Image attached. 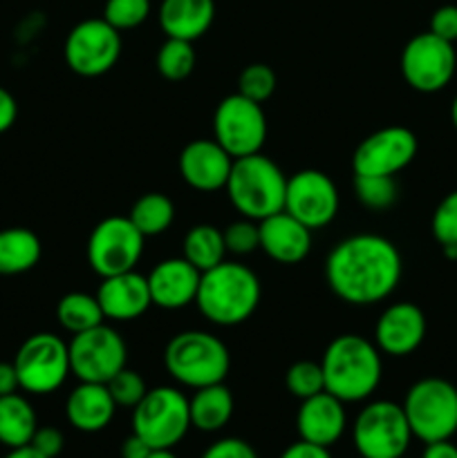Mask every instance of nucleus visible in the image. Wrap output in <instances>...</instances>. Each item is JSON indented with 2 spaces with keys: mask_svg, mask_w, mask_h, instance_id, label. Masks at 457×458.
I'll use <instances>...</instances> for the list:
<instances>
[{
  "mask_svg": "<svg viewBox=\"0 0 457 458\" xmlns=\"http://www.w3.org/2000/svg\"><path fill=\"white\" fill-rule=\"evenodd\" d=\"M4 458H47V456L36 452L31 445H22V447H13V450H9Z\"/></svg>",
  "mask_w": 457,
  "mask_h": 458,
  "instance_id": "47",
  "label": "nucleus"
},
{
  "mask_svg": "<svg viewBox=\"0 0 457 458\" xmlns=\"http://www.w3.org/2000/svg\"><path fill=\"white\" fill-rule=\"evenodd\" d=\"M200 458H258V452L242 438L228 437L211 443Z\"/></svg>",
  "mask_w": 457,
  "mask_h": 458,
  "instance_id": "39",
  "label": "nucleus"
},
{
  "mask_svg": "<svg viewBox=\"0 0 457 458\" xmlns=\"http://www.w3.org/2000/svg\"><path fill=\"white\" fill-rule=\"evenodd\" d=\"M321 367L325 392L345 405L367 401L379 389L384 376L379 347L358 334L336 335L323 353Z\"/></svg>",
  "mask_w": 457,
  "mask_h": 458,
  "instance_id": "2",
  "label": "nucleus"
},
{
  "mask_svg": "<svg viewBox=\"0 0 457 458\" xmlns=\"http://www.w3.org/2000/svg\"><path fill=\"white\" fill-rule=\"evenodd\" d=\"M401 76L412 89L435 94L446 88L455 76L457 54L453 43L439 38L433 31L412 36L401 52Z\"/></svg>",
  "mask_w": 457,
  "mask_h": 458,
  "instance_id": "14",
  "label": "nucleus"
},
{
  "mask_svg": "<svg viewBox=\"0 0 457 458\" xmlns=\"http://www.w3.org/2000/svg\"><path fill=\"white\" fill-rule=\"evenodd\" d=\"M148 458H179V456H175L170 450H152Z\"/></svg>",
  "mask_w": 457,
  "mask_h": 458,
  "instance_id": "48",
  "label": "nucleus"
},
{
  "mask_svg": "<svg viewBox=\"0 0 457 458\" xmlns=\"http://www.w3.org/2000/svg\"><path fill=\"white\" fill-rule=\"evenodd\" d=\"M121 458H148L151 456L152 447L143 441L137 434H130L124 443H121Z\"/></svg>",
  "mask_w": 457,
  "mask_h": 458,
  "instance_id": "44",
  "label": "nucleus"
},
{
  "mask_svg": "<svg viewBox=\"0 0 457 458\" xmlns=\"http://www.w3.org/2000/svg\"><path fill=\"white\" fill-rule=\"evenodd\" d=\"M233 157L215 139H195L179 155V174L200 192L222 191L228 182Z\"/></svg>",
  "mask_w": 457,
  "mask_h": 458,
  "instance_id": "18",
  "label": "nucleus"
},
{
  "mask_svg": "<svg viewBox=\"0 0 457 458\" xmlns=\"http://www.w3.org/2000/svg\"><path fill=\"white\" fill-rule=\"evenodd\" d=\"M224 191L240 217L263 222L285 208L287 177L276 161L255 152L233 159Z\"/></svg>",
  "mask_w": 457,
  "mask_h": 458,
  "instance_id": "4",
  "label": "nucleus"
},
{
  "mask_svg": "<svg viewBox=\"0 0 457 458\" xmlns=\"http://www.w3.org/2000/svg\"><path fill=\"white\" fill-rule=\"evenodd\" d=\"M116 411L115 398L106 385L79 383L65 401V416L74 429L83 434H97L112 423Z\"/></svg>",
  "mask_w": 457,
  "mask_h": 458,
  "instance_id": "23",
  "label": "nucleus"
},
{
  "mask_svg": "<svg viewBox=\"0 0 457 458\" xmlns=\"http://www.w3.org/2000/svg\"><path fill=\"white\" fill-rule=\"evenodd\" d=\"M18 389H21V383H18V374L13 362H0V396L16 394Z\"/></svg>",
  "mask_w": 457,
  "mask_h": 458,
  "instance_id": "45",
  "label": "nucleus"
},
{
  "mask_svg": "<svg viewBox=\"0 0 457 458\" xmlns=\"http://www.w3.org/2000/svg\"><path fill=\"white\" fill-rule=\"evenodd\" d=\"M215 141L233 157L255 155L267 141V114L263 103H255L242 94H228L218 103L213 114Z\"/></svg>",
  "mask_w": 457,
  "mask_h": 458,
  "instance_id": "13",
  "label": "nucleus"
},
{
  "mask_svg": "<svg viewBox=\"0 0 457 458\" xmlns=\"http://www.w3.org/2000/svg\"><path fill=\"white\" fill-rule=\"evenodd\" d=\"M164 367L175 383L200 389L224 383L231 369V353L218 335L188 329L168 340L164 349Z\"/></svg>",
  "mask_w": 457,
  "mask_h": 458,
  "instance_id": "5",
  "label": "nucleus"
},
{
  "mask_svg": "<svg viewBox=\"0 0 457 458\" xmlns=\"http://www.w3.org/2000/svg\"><path fill=\"white\" fill-rule=\"evenodd\" d=\"M433 235L442 246L457 244V191L448 192L433 213Z\"/></svg>",
  "mask_w": 457,
  "mask_h": 458,
  "instance_id": "38",
  "label": "nucleus"
},
{
  "mask_svg": "<svg viewBox=\"0 0 457 458\" xmlns=\"http://www.w3.org/2000/svg\"><path fill=\"white\" fill-rule=\"evenodd\" d=\"M128 219L143 237H157L173 226L175 204L164 192H146L134 201Z\"/></svg>",
  "mask_w": 457,
  "mask_h": 458,
  "instance_id": "29",
  "label": "nucleus"
},
{
  "mask_svg": "<svg viewBox=\"0 0 457 458\" xmlns=\"http://www.w3.org/2000/svg\"><path fill=\"white\" fill-rule=\"evenodd\" d=\"M148 16H151V0H106L103 7V18L119 31L143 25Z\"/></svg>",
  "mask_w": 457,
  "mask_h": 458,
  "instance_id": "35",
  "label": "nucleus"
},
{
  "mask_svg": "<svg viewBox=\"0 0 457 458\" xmlns=\"http://www.w3.org/2000/svg\"><path fill=\"white\" fill-rule=\"evenodd\" d=\"M276 72L267 63H251L237 76V94L255 103H264L276 92Z\"/></svg>",
  "mask_w": 457,
  "mask_h": 458,
  "instance_id": "34",
  "label": "nucleus"
},
{
  "mask_svg": "<svg viewBox=\"0 0 457 458\" xmlns=\"http://www.w3.org/2000/svg\"><path fill=\"white\" fill-rule=\"evenodd\" d=\"M182 250V258L188 259L197 271H211L227 259L222 228L213 226V224H197V226L188 228V233L184 235Z\"/></svg>",
  "mask_w": 457,
  "mask_h": 458,
  "instance_id": "28",
  "label": "nucleus"
},
{
  "mask_svg": "<svg viewBox=\"0 0 457 458\" xmlns=\"http://www.w3.org/2000/svg\"><path fill=\"white\" fill-rule=\"evenodd\" d=\"M56 320L67 334H81L92 327L106 322L97 295L83 293V291H72L65 293L56 304Z\"/></svg>",
  "mask_w": 457,
  "mask_h": 458,
  "instance_id": "30",
  "label": "nucleus"
},
{
  "mask_svg": "<svg viewBox=\"0 0 457 458\" xmlns=\"http://www.w3.org/2000/svg\"><path fill=\"white\" fill-rule=\"evenodd\" d=\"M146 277L152 304L166 311H177L195 302L202 273L188 259L168 258L161 259Z\"/></svg>",
  "mask_w": 457,
  "mask_h": 458,
  "instance_id": "19",
  "label": "nucleus"
},
{
  "mask_svg": "<svg viewBox=\"0 0 457 458\" xmlns=\"http://www.w3.org/2000/svg\"><path fill=\"white\" fill-rule=\"evenodd\" d=\"M191 429V410L182 389H148L133 410V434L142 437L152 450H173L186 438Z\"/></svg>",
  "mask_w": 457,
  "mask_h": 458,
  "instance_id": "7",
  "label": "nucleus"
},
{
  "mask_svg": "<svg viewBox=\"0 0 457 458\" xmlns=\"http://www.w3.org/2000/svg\"><path fill=\"white\" fill-rule=\"evenodd\" d=\"M401 458H406V456H401Z\"/></svg>",
  "mask_w": 457,
  "mask_h": 458,
  "instance_id": "51",
  "label": "nucleus"
},
{
  "mask_svg": "<svg viewBox=\"0 0 457 458\" xmlns=\"http://www.w3.org/2000/svg\"><path fill=\"white\" fill-rule=\"evenodd\" d=\"M18 383L25 394L31 396H47L65 385L70 371V352L67 343L56 334L30 335L25 343L18 347L13 356Z\"/></svg>",
  "mask_w": 457,
  "mask_h": 458,
  "instance_id": "8",
  "label": "nucleus"
},
{
  "mask_svg": "<svg viewBox=\"0 0 457 458\" xmlns=\"http://www.w3.org/2000/svg\"><path fill=\"white\" fill-rule=\"evenodd\" d=\"M188 410H191V428L213 434L227 428L236 410V401L227 385L215 383L195 389V394L188 398Z\"/></svg>",
  "mask_w": 457,
  "mask_h": 458,
  "instance_id": "25",
  "label": "nucleus"
},
{
  "mask_svg": "<svg viewBox=\"0 0 457 458\" xmlns=\"http://www.w3.org/2000/svg\"><path fill=\"white\" fill-rule=\"evenodd\" d=\"M354 192L361 206L375 213L392 208L399 195L394 177H363V174H354Z\"/></svg>",
  "mask_w": 457,
  "mask_h": 458,
  "instance_id": "32",
  "label": "nucleus"
},
{
  "mask_svg": "<svg viewBox=\"0 0 457 458\" xmlns=\"http://www.w3.org/2000/svg\"><path fill=\"white\" fill-rule=\"evenodd\" d=\"M439 38L455 43L457 40V4H442L430 16V30Z\"/></svg>",
  "mask_w": 457,
  "mask_h": 458,
  "instance_id": "40",
  "label": "nucleus"
},
{
  "mask_svg": "<svg viewBox=\"0 0 457 458\" xmlns=\"http://www.w3.org/2000/svg\"><path fill=\"white\" fill-rule=\"evenodd\" d=\"M97 300L106 320L133 322L142 318L152 307L148 277L137 271L119 273V276L101 277Z\"/></svg>",
  "mask_w": 457,
  "mask_h": 458,
  "instance_id": "21",
  "label": "nucleus"
},
{
  "mask_svg": "<svg viewBox=\"0 0 457 458\" xmlns=\"http://www.w3.org/2000/svg\"><path fill=\"white\" fill-rule=\"evenodd\" d=\"M70 371L79 383L106 385L115 374L128 365V347L115 327L101 325L72 335L67 343Z\"/></svg>",
  "mask_w": 457,
  "mask_h": 458,
  "instance_id": "10",
  "label": "nucleus"
},
{
  "mask_svg": "<svg viewBox=\"0 0 457 458\" xmlns=\"http://www.w3.org/2000/svg\"><path fill=\"white\" fill-rule=\"evenodd\" d=\"M195 49L191 40L166 38L157 49L155 67L166 81H184L195 70Z\"/></svg>",
  "mask_w": 457,
  "mask_h": 458,
  "instance_id": "31",
  "label": "nucleus"
},
{
  "mask_svg": "<svg viewBox=\"0 0 457 458\" xmlns=\"http://www.w3.org/2000/svg\"><path fill=\"white\" fill-rule=\"evenodd\" d=\"M224 246L231 255H251L260 249V228L254 219L240 217L222 231Z\"/></svg>",
  "mask_w": 457,
  "mask_h": 458,
  "instance_id": "37",
  "label": "nucleus"
},
{
  "mask_svg": "<svg viewBox=\"0 0 457 458\" xmlns=\"http://www.w3.org/2000/svg\"><path fill=\"white\" fill-rule=\"evenodd\" d=\"M36 429H39V419L31 403L22 394L0 396V445L9 450L30 445Z\"/></svg>",
  "mask_w": 457,
  "mask_h": 458,
  "instance_id": "27",
  "label": "nucleus"
},
{
  "mask_svg": "<svg viewBox=\"0 0 457 458\" xmlns=\"http://www.w3.org/2000/svg\"><path fill=\"white\" fill-rule=\"evenodd\" d=\"M419 141L403 125H388L367 134L352 155L354 174L363 177H394L415 161Z\"/></svg>",
  "mask_w": 457,
  "mask_h": 458,
  "instance_id": "16",
  "label": "nucleus"
},
{
  "mask_svg": "<svg viewBox=\"0 0 457 458\" xmlns=\"http://www.w3.org/2000/svg\"><path fill=\"white\" fill-rule=\"evenodd\" d=\"M451 121H453V125H455V130H457V97L453 98V106H451Z\"/></svg>",
  "mask_w": 457,
  "mask_h": 458,
  "instance_id": "50",
  "label": "nucleus"
},
{
  "mask_svg": "<svg viewBox=\"0 0 457 458\" xmlns=\"http://www.w3.org/2000/svg\"><path fill=\"white\" fill-rule=\"evenodd\" d=\"M421 458H457V445L451 441L426 443V450Z\"/></svg>",
  "mask_w": 457,
  "mask_h": 458,
  "instance_id": "46",
  "label": "nucleus"
},
{
  "mask_svg": "<svg viewBox=\"0 0 457 458\" xmlns=\"http://www.w3.org/2000/svg\"><path fill=\"white\" fill-rule=\"evenodd\" d=\"M287 392L298 401L312 398L316 394L325 392V378H323L321 362L314 360H298L287 369L285 374Z\"/></svg>",
  "mask_w": 457,
  "mask_h": 458,
  "instance_id": "33",
  "label": "nucleus"
},
{
  "mask_svg": "<svg viewBox=\"0 0 457 458\" xmlns=\"http://www.w3.org/2000/svg\"><path fill=\"white\" fill-rule=\"evenodd\" d=\"M352 441L363 458L406 456L412 432L403 407L392 401H370L354 419Z\"/></svg>",
  "mask_w": 457,
  "mask_h": 458,
  "instance_id": "9",
  "label": "nucleus"
},
{
  "mask_svg": "<svg viewBox=\"0 0 457 458\" xmlns=\"http://www.w3.org/2000/svg\"><path fill=\"white\" fill-rule=\"evenodd\" d=\"M403 259L388 237L358 233L345 237L325 259V280L332 293L352 307L384 302L401 282Z\"/></svg>",
  "mask_w": 457,
  "mask_h": 458,
  "instance_id": "1",
  "label": "nucleus"
},
{
  "mask_svg": "<svg viewBox=\"0 0 457 458\" xmlns=\"http://www.w3.org/2000/svg\"><path fill=\"white\" fill-rule=\"evenodd\" d=\"M426 338V316L417 304L394 302L379 316L375 327V344L381 353L406 358L421 347Z\"/></svg>",
  "mask_w": 457,
  "mask_h": 458,
  "instance_id": "17",
  "label": "nucleus"
},
{
  "mask_svg": "<svg viewBox=\"0 0 457 458\" xmlns=\"http://www.w3.org/2000/svg\"><path fill=\"white\" fill-rule=\"evenodd\" d=\"M444 255H446L448 259H457V244H448V246H442Z\"/></svg>",
  "mask_w": 457,
  "mask_h": 458,
  "instance_id": "49",
  "label": "nucleus"
},
{
  "mask_svg": "<svg viewBox=\"0 0 457 458\" xmlns=\"http://www.w3.org/2000/svg\"><path fill=\"white\" fill-rule=\"evenodd\" d=\"M18 119V103L13 98V94L9 89H4L0 85V134H4L7 130L13 128Z\"/></svg>",
  "mask_w": 457,
  "mask_h": 458,
  "instance_id": "43",
  "label": "nucleus"
},
{
  "mask_svg": "<svg viewBox=\"0 0 457 458\" xmlns=\"http://www.w3.org/2000/svg\"><path fill=\"white\" fill-rule=\"evenodd\" d=\"M358 458H363V456H358Z\"/></svg>",
  "mask_w": 457,
  "mask_h": 458,
  "instance_id": "52",
  "label": "nucleus"
},
{
  "mask_svg": "<svg viewBox=\"0 0 457 458\" xmlns=\"http://www.w3.org/2000/svg\"><path fill=\"white\" fill-rule=\"evenodd\" d=\"M260 280L249 267L228 262L202 273L195 304L215 327H237L249 320L260 304Z\"/></svg>",
  "mask_w": 457,
  "mask_h": 458,
  "instance_id": "3",
  "label": "nucleus"
},
{
  "mask_svg": "<svg viewBox=\"0 0 457 458\" xmlns=\"http://www.w3.org/2000/svg\"><path fill=\"white\" fill-rule=\"evenodd\" d=\"M121 47V31L115 30L106 18H85L67 34L63 56L74 74L97 79L116 65Z\"/></svg>",
  "mask_w": 457,
  "mask_h": 458,
  "instance_id": "12",
  "label": "nucleus"
},
{
  "mask_svg": "<svg viewBox=\"0 0 457 458\" xmlns=\"http://www.w3.org/2000/svg\"><path fill=\"white\" fill-rule=\"evenodd\" d=\"M43 244L30 228L12 226L0 231V276H22L40 262Z\"/></svg>",
  "mask_w": 457,
  "mask_h": 458,
  "instance_id": "26",
  "label": "nucleus"
},
{
  "mask_svg": "<svg viewBox=\"0 0 457 458\" xmlns=\"http://www.w3.org/2000/svg\"><path fill=\"white\" fill-rule=\"evenodd\" d=\"M30 445L43 456L56 458L63 452V447H65V437H63V432L58 428H49L47 425V428L36 429Z\"/></svg>",
  "mask_w": 457,
  "mask_h": 458,
  "instance_id": "41",
  "label": "nucleus"
},
{
  "mask_svg": "<svg viewBox=\"0 0 457 458\" xmlns=\"http://www.w3.org/2000/svg\"><path fill=\"white\" fill-rule=\"evenodd\" d=\"M341 195L330 174L323 170H298L287 177L285 208L291 217L303 222L309 231L330 226L339 215Z\"/></svg>",
  "mask_w": 457,
  "mask_h": 458,
  "instance_id": "15",
  "label": "nucleus"
},
{
  "mask_svg": "<svg viewBox=\"0 0 457 458\" xmlns=\"http://www.w3.org/2000/svg\"><path fill=\"white\" fill-rule=\"evenodd\" d=\"M412 438L421 443L451 441L457 434V387L444 378H421L401 403Z\"/></svg>",
  "mask_w": 457,
  "mask_h": 458,
  "instance_id": "6",
  "label": "nucleus"
},
{
  "mask_svg": "<svg viewBox=\"0 0 457 458\" xmlns=\"http://www.w3.org/2000/svg\"><path fill=\"white\" fill-rule=\"evenodd\" d=\"M106 387L110 392V396L115 398L116 407H128V410H134L142 403V398L148 394L146 380L137 371L128 369V367H124L119 374L112 376L106 383Z\"/></svg>",
  "mask_w": 457,
  "mask_h": 458,
  "instance_id": "36",
  "label": "nucleus"
},
{
  "mask_svg": "<svg viewBox=\"0 0 457 458\" xmlns=\"http://www.w3.org/2000/svg\"><path fill=\"white\" fill-rule=\"evenodd\" d=\"M215 21V0H161L160 25L166 38L195 43Z\"/></svg>",
  "mask_w": 457,
  "mask_h": 458,
  "instance_id": "24",
  "label": "nucleus"
},
{
  "mask_svg": "<svg viewBox=\"0 0 457 458\" xmlns=\"http://www.w3.org/2000/svg\"><path fill=\"white\" fill-rule=\"evenodd\" d=\"M143 249L146 237L134 228V224L128 217L112 215L92 228L85 253L99 277H110L134 271L139 259L143 258Z\"/></svg>",
  "mask_w": 457,
  "mask_h": 458,
  "instance_id": "11",
  "label": "nucleus"
},
{
  "mask_svg": "<svg viewBox=\"0 0 457 458\" xmlns=\"http://www.w3.org/2000/svg\"><path fill=\"white\" fill-rule=\"evenodd\" d=\"M296 429H298V437L303 441L332 447L343 438L345 429H348L345 403L332 396L330 392L305 398V401H300L298 414H296Z\"/></svg>",
  "mask_w": 457,
  "mask_h": 458,
  "instance_id": "20",
  "label": "nucleus"
},
{
  "mask_svg": "<svg viewBox=\"0 0 457 458\" xmlns=\"http://www.w3.org/2000/svg\"><path fill=\"white\" fill-rule=\"evenodd\" d=\"M278 458H332V454H330V447L314 445V443L298 438V441L291 443L289 447H285L282 454Z\"/></svg>",
  "mask_w": 457,
  "mask_h": 458,
  "instance_id": "42",
  "label": "nucleus"
},
{
  "mask_svg": "<svg viewBox=\"0 0 457 458\" xmlns=\"http://www.w3.org/2000/svg\"><path fill=\"white\" fill-rule=\"evenodd\" d=\"M260 228V250H264L267 258H272L278 264H300L312 250V231L291 217L287 210H280L276 215H269L263 222H258Z\"/></svg>",
  "mask_w": 457,
  "mask_h": 458,
  "instance_id": "22",
  "label": "nucleus"
}]
</instances>
